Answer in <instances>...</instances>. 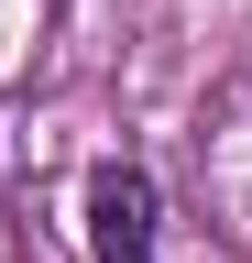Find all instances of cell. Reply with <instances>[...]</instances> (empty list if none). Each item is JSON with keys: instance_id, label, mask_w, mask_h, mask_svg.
I'll list each match as a JSON object with an SVG mask.
<instances>
[{"instance_id": "cell-1", "label": "cell", "mask_w": 252, "mask_h": 263, "mask_svg": "<svg viewBox=\"0 0 252 263\" xmlns=\"http://www.w3.org/2000/svg\"><path fill=\"white\" fill-rule=\"evenodd\" d=\"M88 252L99 263H165V197L143 164H99L88 176Z\"/></svg>"}]
</instances>
